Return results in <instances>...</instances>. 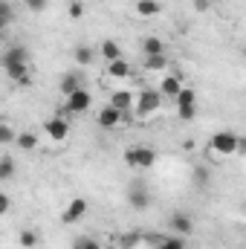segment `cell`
Here are the masks:
<instances>
[{"instance_id": "obj_26", "label": "cell", "mask_w": 246, "mask_h": 249, "mask_svg": "<svg viewBox=\"0 0 246 249\" xmlns=\"http://www.w3.org/2000/svg\"><path fill=\"white\" fill-rule=\"evenodd\" d=\"M0 15H3V18H0V29H6V26L12 23V6H9L6 0L0 3Z\"/></svg>"}, {"instance_id": "obj_14", "label": "cell", "mask_w": 246, "mask_h": 249, "mask_svg": "<svg viewBox=\"0 0 246 249\" xmlns=\"http://www.w3.org/2000/svg\"><path fill=\"white\" fill-rule=\"evenodd\" d=\"M142 55H145V58H151V55H165L162 38H145V41H142Z\"/></svg>"}, {"instance_id": "obj_36", "label": "cell", "mask_w": 246, "mask_h": 249, "mask_svg": "<svg viewBox=\"0 0 246 249\" xmlns=\"http://www.w3.org/2000/svg\"><path fill=\"white\" fill-rule=\"evenodd\" d=\"M209 3H217V0H209Z\"/></svg>"}, {"instance_id": "obj_15", "label": "cell", "mask_w": 246, "mask_h": 249, "mask_svg": "<svg viewBox=\"0 0 246 249\" xmlns=\"http://www.w3.org/2000/svg\"><path fill=\"white\" fill-rule=\"evenodd\" d=\"M102 58L110 64V61H119L122 58V47L113 41V38H107V41H102Z\"/></svg>"}, {"instance_id": "obj_31", "label": "cell", "mask_w": 246, "mask_h": 249, "mask_svg": "<svg viewBox=\"0 0 246 249\" xmlns=\"http://www.w3.org/2000/svg\"><path fill=\"white\" fill-rule=\"evenodd\" d=\"M209 6H211V3H209V0H194V9H197V12H206V9H209Z\"/></svg>"}, {"instance_id": "obj_23", "label": "cell", "mask_w": 246, "mask_h": 249, "mask_svg": "<svg viewBox=\"0 0 246 249\" xmlns=\"http://www.w3.org/2000/svg\"><path fill=\"white\" fill-rule=\"evenodd\" d=\"M18 145H20L23 151H35V148H38V136H35V133H20V136H18Z\"/></svg>"}, {"instance_id": "obj_21", "label": "cell", "mask_w": 246, "mask_h": 249, "mask_svg": "<svg viewBox=\"0 0 246 249\" xmlns=\"http://www.w3.org/2000/svg\"><path fill=\"white\" fill-rule=\"evenodd\" d=\"M12 174H15V160L9 154H3L0 157V180H12Z\"/></svg>"}, {"instance_id": "obj_30", "label": "cell", "mask_w": 246, "mask_h": 249, "mask_svg": "<svg viewBox=\"0 0 246 249\" xmlns=\"http://www.w3.org/2000/svg\"><path fill=\"white\" fill-rule=\"evenodd\" d=\"M9 206H12V203H9V197L3 194V197H0V214H6V212H9Z\"/></svg>"}, {"instance_id": "obj_8", "label": "cell", "mask_w": 246, "mask_h": 249, "mask_svg": "<svg viewBox=\"0 0 246 249\" xmlns=\"http://www.w3.org/2000/svg\"><path fill=\"white\" fill-rule=\"evenodd\" d=\"M99 124H102L105 130H113V127H119V124H122V110H116L113 105L102 107V110H99Z\"/></svg>"}, {"instance_id": "obj_11", "label": "cell", "mask_w": 246, "mask_h": 249, "mask_svg": "<svg viewBox=\"0 0 246 249\" xmlns=\"http://www.w3.org/2000/svg\"><path fill=\"white\" fill-rule=\"evenodd\" d=\"M159 93H162L165 99H177V96L183 93V81H180L177 75H162V84H159Z\"/></svg>"}, {"instance_id": "obj_27", "label": "cell", "mask_w": 246, "mask_h": 249, "mask_svg": "<svg viewBox=\"0 0 246 249\" xmlns=\"http://www.w3.org/2000/svg\"><path fill=\"white\" fill-rule=\"evenodd\" d=\"M23 6H26L29 12H35V15H41V12L50 6V0H23Z\"/></svg>"}, {"instance_id": "obj_2", "label": "cell", "mask_w": 246, "mask_h": 249, "mask_svg": "<svg viewBox=\"0 0 246 249\" xmlns=\"http://www.w3.org/2000/svg\"><path fill=\"white\" fill-rule=\"evenodd\" d=\"M209 145H211V151H214L217 157H232V154H238V148H241V136L232 133V130H217Z\"/></svg>"}, {"instance_id": "obj_1", "label": "cell", "mask_w": 246, "mask_h": 249, "mask_svg": "<svg viewBox=\"0 0 246 249\" xmlns=\"http://www.w3.org/2000/svg\"><path fill=\"white\" fill-rule=\"evenodd\" d=\"M124 162H127L130 168H136V171H145V168H151V165L157 162V154H154V148H148V145H130V148L124 151Z\"/></svg>"}, {"instance_id": "obj_20", "label": "cell", "mask_w": 246, "mask_h": 249, "mask_svg": "<svg viewBox=\"0 0 246 249\" xmlns=\"http://www.w3.org/2000/svg\"><path fill=\"white\" fill-rule=\"evenodd\" d=\"M165 67H168V58H165V55H151V58H145V70H148V72H165Z\"/></svg>"}, {"instance_id": "obj_6", "label": "cell", "mask_w": 246, "mask_h": 249, "mask_svg": "<svg viewBox=\"0 0 246 249\" xmlns=\"http://www.w3.org/2000/svg\"><path fill=\"white\" fill-rule=\"evenodd\" d=\"M87 214V200L84 197H75V200H70V206L64 209V214H61V223H78L81 217Z\"/></svg>"}, {"instance_id": "obj_32", "label": "cell", "mask_w": 246, "mask_h": 249, "mask_svg": "<svg viewBox=\"0 0 246 249\" xmlns=\"http://www.w3.org/2000/svg\"><path fill=\"white\" fill-rule=\"evenodd\" d=\"M84 249H102V247H99L96 241H87V238H84Z\"/></svg>"}, {"instance_id": "obj_25", "label": "cell", "mask_w": 246, "mask_h": 249, "mask_svg": "<svg viewBox=\"0 0 246 249\" xmlns=\"http://www.w3.org/2000/svg\"><path fill=\"white\" fill-rule=\"evenodd\" d=\"M20 244H23V249L38 247V235H35L32 229H23V232H20Z\"/></svg>"}, {"instance_id": "obj_29", "label": "cell", "mask_w": 246, "mask_h": 249, "mask_svg": "<svg viewBox=\"0 0 246 249\" xmlns=\"http://www.w3.org/2000/svg\"><path fill=\"white\" fill-rule=\"evenodd\" d=\"M12 139H15V133H12V127H9V124H0V142H3V145H9Z\"/></svg>"}, {"instance_id": "obj_24", "label": "cell", "mask_w": 246, "mask_h": 249, "mask_svg": "<svg viewBox=\"0 0 246 249\" xmlns=\"http://www.w3.org/2000/svg\"><path fill=\"white\" fill-rule=\"evenodd\" d=\"M157 249H185V238H180V235H174V238H165V241H162Z\"/></svg>"}, {"instance_id": "obj_19", "label": "cell", "mask_w": 246, "mask_h": 249, "mask_svg": "<svg viewBox=\"0 0 246 249\" xmlns=\"http://www.w3.org/2000/svg\"><path fill=\"white\" fill-rule=\"evenodd\" d=\"M107 72H110L113 78H127V75H130V64L124 61V58H119V61H110V64H107Z\"/></svg>"}, {"instance_id": "obj_16", "label": "cell", "mask_w": 246, "mask_h": 249, "mask_svg": "<svg viewBox=\"0 0 246 249\" xmlns=\"http://www.w3.org/2000/svg\"><path fill=\"white\" fill-rule=\"evenodd\" d=\"M26 61H29L26 47H9V50L3 53V64H26Z\"/></svg>"}, {"instance_id": "obj_3", "label": "cell", "mask_w": 246, "mask_h": 249, "mask_svg": "<svg viewBox=\"0 0 246 249\" xmlns=\"http://www.w3.org/2000/svg\"><path fill=\"white\" fill-rule=\"evenodd\" d=\"M162 99H165V96H162L159 90H142V93L136 96V116H139V119L151 116L154 110H159Z\"/></svg>"}, {"instance_id": "obj_10", "label": "cell", "mask_w": 246, "mask_h": 249, "mask_svg": "<svg viewBox=\"0 0 246 249\" xmlns=\"http://www.w3.org/2000/svg\"><path fill=\"white\" fill-rule=\"evenodd\" d=\"M3 70H6V75L12 78V81H18V84H29L32 78H29V64H3Z\"/></svg>"}, {"instance_id": "obj_33", "label": "cell", "mask_w": 246, "mask_h": 249, "mask_svg": "<svg viewBox=\"0 0 246 249\" xmlns=\"http://www.w3.org/2000/svg\"><path fill=\"white\" fill-rule=\"evenodd\" d=\"M238 154H246V139L241 136V148H238Z\"/></svg>"}, {"instance_id": "obj_18", "label": "cell", "mask_w": 246, "mask_h": 249, "mask_svg": "<svg viewBox=\"0 0 246 249\" xmlns=\"http://www.w3.org/2000/svg\"><path fill=\"white\" fill-rule=\"evenodd\" d=\"M159 3L157 0H136V12H139V18H154V15H159Z\"/></svg>"}, {"instance_id": "obj_17", "label": "cell", "mask_w": 246, "mask_h": 249, "mask_svg": "<svg viewBox=\"0 0 246 249\" xmlns=\"http://www.w3.org/2000/svg\"><path fill=\"white\" fill-rule=\"evenodd\" d=\"M75 90H81V75L78 72H67L61 78V93H64V99L70 96V93H75Z\"/></svg>"}, {"instance_id": "obj_28", "label": "cell", "mask_w": 246, "mask_h": 249, "mask_svg": "<svg viewBox=\"0 0 246 249\" xmlns=\"http://www.w3.org/2000/svg\"><path fill=\"white\" fill-rule=\"evenodd\" d=\"M84 15V3L81 0H72L70 3V18H81Z\"/></svg>"}, {"instance_id": "obj_34", "label": "cell", "mask_w": 246, "mask_h": 249, "mask_svg": "<svg viewBox=\"0 0 246 249\" xmlns=\"http://www.w3.org/2000/svg\"><path fill=\"white\" fill-rule=\"evenodd\" d=\"M72 249H84V238H81V241H78V244H75Z\"/></svg>"}, {"instance_id": "obj_22", "label": "cell", "mask_w": 246, "mask_h": 249, "mask_svg": "<svg viewBox=\"0 0 246 249\" xmlns=\"http://www.w3.org/2000/svg\"><path fill=\"white\" fill-rule=\"evenodd\" d=\"M75 61L81 64V67H87V64H93V50L87 47V44H81V47H75Z\"/></svg>"}, {"instance_id": "obj_9", "label": "cell", "mask_w": 246, "mask_h": 249, "mask_svg": "<svg viewBox=\"0 0 246 249\" xmlns=\"http://www.w3.org/2000/svg\"><path fill=\"white\" fill-rule=\"evenodd\" d=\"M171 229L180 235V238H188L191 232H194V220L183 214V212H177V214H171Z\"/></svg>"}, {"instance_id": "obj_5", "label": "cell", "mask_w": 246, "mask_h": 249, "mask_svg": "<svg viewBox=\"0 0 246 249\" xmlns=\"http://www.w3.org/2000/svg\"><path fill=\"white\" fill-rule=\"evenodd\" d=\"M64 105H67V110H70V113H87V110H90V105H93V96L81 87V90L70 93Z\"/></svg>"}, {"instance_id": "obj_4", "label": "cell", "mask_w": 246, "mask_h": 249, "mask_svg": "<svg viewBox=\"0 0 246 249\" xmlns=\"http://www.w3.org/2000/svg\"><path fill=\"white\" fill-rule=\"evenodd\" d=\"M194 105H197V93L191 87H183V93L177 96V116L183 122H191L194 119Z\"/></svg>"}, {"instance_id": "obj_7", "label": "cell", "mask_w": 246, "mask_h": 249, "mask_svg": "<svg viewBox=\"0 0 246 249\" xmlns=\"http://www.w3.org/2000/svg\"><path fill=\"white\" fill-rule=\"evenodd\" d=\"M44 130H47V136H50L53 142H64V139L70 136V122H67L64 116H53L50 122L44 124Z\"/></svg>"}, {"instance_id": "obj_35", "label": "cell", "mask_w": 246, "mask_h": 249, "mask_svg": "<svg viewBox=\"0 0 246 249\" xmlns=\"http://www.w3.org/2000/svg\"><path fill=\"white\" fill-rule=\"evenodd\" d=\"M244 58H246V47H244Z\"/></svg>"}, {"instance_id": "obj_12", "label": "cell", "mask_w": 246, "mask_h": 249, "mask_svg": "<svg viewBox=\"0 0 246 249\" xmlns=\"http://www.w3.org/2000/svg\"><path fill=\"white\" fill-rule=\"evenodd\" d=\"M110 105L116 107V110H130V107H136V96L130 93V90H116L113 96H110Z\"/></svg>"}, {"instance_id": "obj_13", "label": "cell", "mask_w": 246, "mask_h": 249, "mask_svg": "<svg viewBox=\"0 0 246 249\" xmlns=\"http://www.w3.org/2000/svg\"><path fill=\"white\" fill-rule=\"evenodd\" d=\"M127 203H130L133 209L145 212V209L151 206V194H148L145 188H130V194H127Z\"/></svg>"}]
</instances>
